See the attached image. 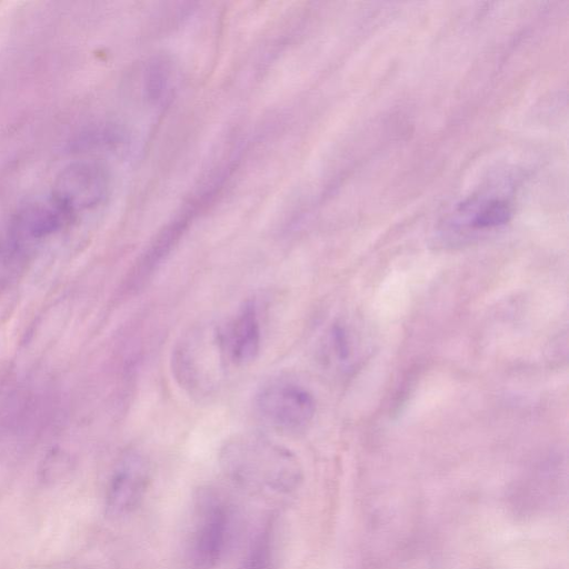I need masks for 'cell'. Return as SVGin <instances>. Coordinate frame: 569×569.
Returning <instances> with one entry per match:
<instances>
[{"mask_svg": "<svg viewBox=\"0 0 569 569\" xmlns=\"http://www.w3.org/2000/svg\"><path fill=\"white\" fill-rule=\"evenodd\" d=\"M510 209L506 201L493 200L480 209L472 220L473 228H492L508 221Z\"/></svg>", "mask_w": 569, "mask_h": 569, "instance_id": "9c48e42d", "label": "cell"}, {"mask_svg": "<svg viewBox=\"0 0 569 569\" xmlns=\"http://www.w3.org/2000/svg\"><path fill=\"white\" fill-rule=\"evenodd\" d=\"M232 511L214 491L206 490L196 503L188 558L193 569H214L232 537Z\"/></svg>", "mask_w": 569, "mask_h": 569, "instance_id": "3957f363", "label": "cell"}, {"mask_svg": "<svg viewBox=\"0 0 569 569\" xmlns=\"http://www.w3.org/2000/svg\"><path fill=\"white\" fill-rule=\"evenodd\" d=\"M220 466L237 486L260 493H290L302 480V468L288 448L256 433L229 438L219 452Z\"/></svg>", "mask_w": 569, "mask_h": 569, "instance_id": "6da1fadb", "label": "cell"}, {"mask_svg": "<svg viewBox=\"0 0 569 569\" xmlns=\"http://www.w3.org/2000/svg\"><path fill=\"white\" fill-rule=\"evenodd\" d=\"M151 479L146 456L131 451L117 463L106 493V508L111 516L121 517L136 510L144 498Z\"/></svg>", "mask_w": 569, "mask_h": 569, "instance_id": "5b68a950", "label": "cell"}, {"mask_svg": "<svg viewBox=\"0 0 569 569\" xmlns=\"http://www.w3.org/2000/svg\"><path fill=\"white\" fill-rule=\"evenodd\" d=\"M108 177L94 163H80L66 169L53 191L56 201L68 214L98 206L107 196Z\"/></svg>", "mask_w": 569, "mask_h": 569, "instance_id": "8992f818", "label": "cell"}, {"mask_svg": "<svg viewBox=\"0 0 569 569\" xmlns=\"http://www.w3.org/2000/svg\"><path fill=\"white\" fill-rule=\"evenodd\" d=\"M228 360L221 328L201 326L186 333L172 351V372L191 396L211 395L220 383Z\"/></svg>", "mask_w": 569, "mask_h": 569, "instance_id": "7a4b0ae2", "label": "cell"}, {"mask_svg": "<svg viewBox=\"0 0 569 569\" xmlns=\"http://www.w3.org/2000/svg\"><path fill=\"white\" fill-rule=\"evenodd\" d=\"M274 522L266 521L252 537L239 569H273Z\"/></svg>", "mask_w": 569, "mask_h": 569, "instance_id": "ba28073f", "label": "cell"}, {"mask_svg": "<svg viewBox=\"0 0 569 569\" xmlns=\"http://www.w3.org/2000/svg\"><path fill=\"white\" fill-rule=\"evenodd\" d=\"M254 407L267 427L287 436L307 430L316 413L312 393L283 378L264 383L254 397Z\"/></svg>", "mask_w": 569, "mask_h": 569, "instance_id": "277c9868", "label": "cell"}, {"mask_svg": "<svg viewBox=\"0 0 569 569\" xmlns=\"http://www.w3.org/2000/svg\"><path fill=\"white\" fill-rule=\"evenodd\" d=\"M222 331L228 360L237 366L252 362L259 353L261 329L256 305L247 301Z\"/></svg>", "mask_w": 569, "mask_h": 569, "instance_id": "52a82bcc", "label": "cell"}]
</instances>
